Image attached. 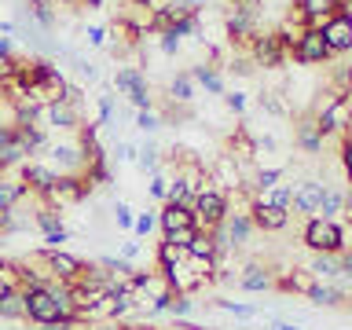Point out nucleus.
<instances>
[{"label":"nucleus","mask_w":352,"mask_h":330,"mask_svg":"<svg viewBox=\"0 0 352 330\" xmlns=\"http://www.w3.org/2000/svg\"><path fill=\"white\" fill-rule=\"evenodd\" d=\"M305 246L316 250V253H341V246H345V242H341V228L334 224V220H323V217L308 220Z\"/></svg>","instance_id":"nucleus-1"},{"label":"nucleus","mask_w":352,"mask_h":330,"mask_svg":"<svg viewBox=\"0 0 352 330\" xmlns=\"http://www.w3.org/2000/svg\"><path fill=\"white\" fill-rule=\"evenodd\" d=\"M191 217H195V228L198 231H209L217 228L220 220H224V195L213 191V187H202V191L195 195V206H191Z\"/></svg>","instance_id":"nucleus-2"},{"label":"nucleus","mask_w":352,"mask_h":330,"mask_svg":"<svg viewBox=\"0 0 352 330\" xmlns=\"http://www.w3.org/2000/svg\"><path fill=\"white\" fill-rule=\"evenodd\" d=\"M114 88L125 92L136 110H151V85H147V77H143L136 66H121V70L114 74Z\"/></svg>","instance_id":"nucleus-3"},{"label":"nucleus","mask_w":352,"mask_h":330,"mask_svg":"<svg viewBox=\"0 0 352 330\" xmlns=\"http://www.w3.org/2000/svg\"><path fill=\"white\" fill-rule=\"evenodd\" d=\"M250 59L257 63V66H283V59H286V48H283V41H279V33L275 30H264V33H257V37L250 41Z\"/></svg>","instance_id":"nucleus-4"},{"label":"nucleus","mask_w":352,"mask_h":330,"mask_svg":"<svg viewBox=\"0 0 352 330\" xmlns=\"http://www.w3.org/2000/svg\"><path fill=\"white\" fill-rule=\"evenodd\" d=\"M316 30L323 33V44H327L330 55H341V52L352 48V19H345V15H330V19L319 22Z\"/></svg>","instance_id":"nucleus-5"},{"label":"nucleus","mask_w":352,"mask_h":330,"mask_svg":"<svg viewBox=\"0 0 352 330\" xmlns=\"http://www.w3.org/2000/svg\"><path fill=\"white\" fill-rule=\"evenodd\" d=\"M81 195H85V180H77V176H55V184L44 191V198H48V209L55 206H74V202H81Z\"/></svg>","instance_id":"nucleus-6"},{"label":"nucleus","mask_w":352,"mask_h":330,"mask_svg":"<svg viewBox=\"0 0 352 330\" xmlns=\"http://www.w3.org/2000/svg\"><path fill=\"white\" fill-rule=\"evenodd\" d=\"M294 59H297V63H305V66L327 63V59H330V52H327V44H323V33H319L316 26H308V30H305L301 44L294 48Z\"/></svg>","instance_id":"nucleus-7"},{"label":"nucleus","mask_w":352,"mask_h":330,"mask_svg":"<svg viewBox=\"0 0 352 330\" xmlns=\"http://www.w3.org/2000/svg\"><path fill=\"white\" fill-rule=\"evenodd\" d=\"M37 118L44 121V125H55V129H77L81 125V110H77L74 103H48L37 110Z\"/></svg>","instance_id":"nucleus-8"},{"label":"nucleus","mask_w":352,"mask_h":330,"mask_svg":"<svg viewBox=\"0 0 352 330\" xmlns=\"http://www.w3.org/2000/svg\"><path fill=\"white\" fill-rule=\"evenodd\" d=\"M316 275V283L319 279H334V275L341 272H352V257H334V253H316V261H312V268H308Z\"/></svg>","instance_id":"nucleus-9"},{"label":"nucleus","mask_w":352,"mask_h":330,"mask_svg":"<svg viewBox=\"0 0 352 330\" xmlns=\"http://www.w3.org/2000/svg\"><path fill=\"white\" fill-rule=\"evenodd\" d=\"M48 264H52V275H55V279H63L66 286L77 283V279H81V272H85V264H81V261L70 257V253H59V250L48 253Z\"/></svg>","instance_id":"nucleus-10"},{"label":"nucleus","mask_w":352,"mask_h":330,"mask_svg":"<svg viewBox=\"0 0 352 330\" xmlns=\"http://www.w3.org/2000/svg\"><path fill=\"white\" fill-rule=\"evenodd\" d=\"M48 158H52V165H55L59 173H77V169L85 165V154H81V147H74V143H55ZM55 169H52V173H55Z\"/></svg>","instance_id":"nucleus-11"},{"label":"nucleus","mask_w":352,"mask_h":330,"mask_svg":"<svg viewBox=\"0 0 352 330\" xmlns=\"http://www.w3.org/2000/svg\"><path fill=\"white\" fill-rule=\"evenodd\" d=\"M323 191H327V187L319 180H305L301 187H297V195H294V209H297V213H316Z\"/></svg>","instance_id":"nucleus-12"},{"label":"nucleus","mask_w":352,"mask_h":330,"mask_svg":"<svg viewBox=\"0 0 352 330\" xmlns=\"http://www.w3.org/2000/svg\"><path fill=\"white\" fill-rule=\"evenodd\" d=\"M253 224L264 228V231H279V228H286V209H275V206L253 202Z\"/></svg>","instance_id":"nucleus-13"},{"label":"nucleus","mask_w":352,"mask_h":330,"mask_svg":"<svg viewBox=\"0 0 352 330\" xmlns=\"http://www.w3.org/2000/svg\"><path fill=\"white\" fill-rule=\"evenodd\" d=\"M22 184L44 195V191H48V187L55 184V173L48 169V165H22Z\"/></svg>","instance_id":"nucleus-14"},{"label":"nucleus","mask_w":352,"mask_h":330,"mask_svg":"<svg viewBox=\"0 0 352 330\" xmlns=\"http://www.w3.org/2000/svg\"><path fill=\"white\" fill-rule=\"evenodd\" d=\"M297 140H301V147H305L308 154L323 151V132H319L316 118H301V125H297Z\"/></svg>","instance_id":"nucleus-15"},{"label":"nucleus","mask_w":352,"mask_h":330,"mask_svg":"<svg viewBox=\"0 0 352 330\" xmlns=\"http://www.w3.org/2000/svg\"><path fill=\"white\" fill-rule=\"evenodd\" d=\"M239 162L231 158V154H224V158L217 162V169H213V180L220 184V187H231V191H239Z\"/></svg>","instance_id":"nucleus-16"},{"label":"nucleus","mask_w":352,"mask_h":330,"mask_svg":"<svg viewBox=\"0 0 352 330\" xmlns=\"http://www.w3.org/2000/svg\"><path fill=\"white\" fill-rule=\"evenodd\" d=\"M187 77H191V81H198V85H206V92H213V96L224 92V81H220V74H217L209 63H198Z\"/></svg>","instance_id":"nucleus-17"},{"label":"nucleus","mask_w":352,"mask_h":330,"mask_svg":"<svg viewBox=\"0 0 352 330\" xmlns=\"http://www.w3.org/2000/svg\"><path fill=\"white\" fill-rule=\"evenodd\" d=\"M162 228H165V235L176 228H195V217H191V209H184V206H169L162 213Z\"/></svg>","instance_id":"nucleus-18"},{"label":"nucleus","mask_w":352,"mask_h":330,"mask_svg":"<svg viewBox=\"0 0 352 330\" xmlns=\"http://www.w3.org/2000/svg\"><path fill=\"white\" fill-rule=\"evenodd\" d=\"M169 96H173V103H191L195 99V81L187 74H176L169 81Z\"/></svg>","instance_id":"nucleus-19"},{"label":"nucleus","mask_w":352,"mask_h":330,"mask_svg":"<svg viewBox=\"0 0 352 330\" xmlns=\"http://www.w3.org/2000/svg\"><path fill=\"white\" fill-rule=\"evenodd\" d=\"M184 253H187V257L213 261V257H217V242H213V235H202V231H198V235H195V242H191V246H187Z\"/></svg>","instance_id":"nucleus-20"},{"label":"nucleus","mask_w":352,"mask_h":330,"mask_svg":"<svg viewBox=\"0 0 352 330\" xmlns=\"http://www.w3.org/2000/svg\"><path fill=\"white\" fill-rule=\"evenodd\" d=\"M22 195H26V184H22V180H8V176H0V206L11 209Z\"/></svg>","instance_id":"nucleus-21"},{"label":"nucleus","mask_w":352,"mask_h":330,"mask_svg":"<svg viewBox=\"0 0 352 330\" xmlns=\"http://www.w3.org/2000/svg\"><path fill=\"white\" fill-rule=\"evenodd\" d=\"M341 206H345V198H341V191H330V187H327L323 198H319V209H316V213L323 217V220H334V217L341 213Z\"/></svg>","instance_id":"nucleus-22"},{"label":"nucleus","mask_w":352,"mask_h":330,"mask_svg":"<svg viewBox=\"0 0 352 330\" xmlns=\"http://www.w3.org/2000/svg\"><path fill=\"white\" fill-rule=\"evenodd\" d=\"M26 316V305H22V294L19 290H8L0 297V319H19Z\"/></svg>","instance_id":"nucleus-23"},{"label":"nucleus","mask_w":352,"mask_h":330,"mask_svg":"<svg viewBox=\"0 0 352 330\" xmlns=\"http://www.w3.org/2000/svg\"><path fill=\"white\" fill-rule=\"evenodd\" d=\"M272 283V275L261 268V264H250L246 275H242V290H264V286Z\"/></svg>","instance_id":"nucleus-24"},{"label":"nucleus","mask_w":352,"mask_h":330,"mask_svg":"<svg viewBox=\"0 0 352 330\" xmlns=\"http://www.w3.org/2000/svg\"><path fill=\"white\" fill-rule=\"evenodd\" d=\"M283 286H286V290H301V294H308V290L316 286V275H312V272H290Z\"/></svg>","instance_id":"nucleus-25"},{"label":"nucleus","mask_w":352,"mask_h":330,"mask_svg":"<svg viewBox=\"0 0 352 330\" xmlns=\"http://www.w3.org/2000/svg\"><path fill=\"white\" fill-rule=\"evenodd\" d=\"M308 297H312L316 305H338V301H341L338 286H323V283H316L312 290H308Z\"/></svg>","instance_id":"nucleus-26"},{"label":"nucleus","mask_w":352,"mask_h":330,"mask_svg":"<svg viewBox=\"0 0 352 330\" xmlns=\"http://www.w3.org/2000/svg\"><path fill=\"white\" fill-rule=\"evenodd\" d=\"M195 235H198V228H176V231H169L165 235V242H173L176 250H187L195 242Z\"/></svg>","instance_id":"nucleus-27"},{"label":"nucleus","mask_w":352,"mask_h":330,"mask_svg":"<svg viewBox=\"0 0 352 330\" xmlns=\"http://www.w3.org/2000/svg\"><path fill=\"white\" fill-rule=\"evenodd\" d=\"M184 257H187V253H184V250H176V246H173V242H162V250H158V261H162V272H165V268H173V264H180Z\"/></svg>","instance_id":"nucleus-28"},{"label":"nucleus","mask_w":352,"mask_h":330,"mask_svg":"<svg viewBox=\"0 0 352 330\" xmlns=\"http://www.w3.org/2000/svg\"><path fill=\"white\" fill-rule=\"evenodd\" d=\"M136 125H140L143 132H158L162 121H158V114H154V110H140V114H136Z\"/></svg>","instance_id":"nucleus-29"},{"label":"nucleus","mask_w":352,"mask_h":330,"mask_svg":"<svg viewBox=\"0 0 352 330\" xmlns=\"http://www.w3.org/2000/svg\"><path fill=\"white\" fill-rule=\"evenodd\" d=\"M279 176H283V169H261L257 173V187H261V191H268V187L279 184Z\"/></svg>","instance_id":"nucleus-30"},{"label":"nucleus","mask_w":352,"mask_h":330,"mask_svg":"<svg viewBox=\"0 0 352 330\" xmlns=\"http://www.w3.org/2000/svg\"><path fill=\"white\" fill-rule=\"evenodd\" d=\"M140 165L151 169V173H158V147H143L140 151Z\"/></svg>","instance_id":"nucleus-31"},{"label":"nucleus","mask_w":352,"mask_h":330,"mask_svg":"<svg viewBox=\"0 0 352 330\" xmlns=\"http://www.w3.org/2000/svg\"><path fill=\"white\" fill-rule=\"evenodd\" d=\"M15 77V55H0V85Z\"/></svg>","instance_id":"nucleus-32"},{"label":"nucleus","mask_w":352,"mask_h":330,"mask_svg":"<svg viewBox=\"0 0 352 330\" xmlns=\"http://www.w3.org/2000/svg\"><path fill=\"white\" fill-rule=\"evenodd\" d=\"M162 52H165V55H176V52H180V37H173V33L165 30V33H162Z\"/></svg>","instance_id":"nucleus-33"},{"label":"nucleus","mask_w":352,"mask_h":330,"mask_svg":"<svg viewBox=\"0 0 352 330\" xmlns=\"http://www.w3.org/2000/svg\"><path fill=\"white\" fill-rule=\"evenodd\" d=\"M165 191H169V180H165L162 173H154V180H151V195H154V198H165Z\"/></svg>","instance_id":"nucleus-34"},{"label":"nucleus","mask_w":352,"mask_h":330,"mask_svg":"<svg viewBox=\"0 0 352 330\" xmlns=\"http://www.w3.org/2000/svg\"><path fill=\"white\" fill-rule=\"evenodd\" d=\"M132 228H136V235H147V231L154 228V217L147 213V217H140V220H132Z\"/></svg>","instance_id":"nucleus-35"},{"label":"nucleus","mask_w":352,"mask_h":330,"mask_svg":"<svg viewBox=\"0 0 352 330\" xmlns=\"http://www.w3.org/2000/svg\"><path fill=\"white\" fill-rule=\"evenodd\" d=\"M132 154H136V147H132V143H118V147H114V158H118V162H129Z\"/></svg>","instance_id":"nucleus-36"},{"label":"nucleus","mask_w":352,"mask_h":330,"mask_svg":"<svg viewBox=\"0 0 352 330\" xmlns=\"http://www.w3.org/2000/svg\"><path fill=\"white\" fill-rule=\"evenodd\" d=\"M118 224L121 228H132V209L125 202H118Z\"/></svg>","instance_id":"nucleus-37"},{"label":"nucleus","mask_w":352,"mask_h":330,"mask_svg":"<svg viewBox=\"0 0 352 330\" xmlns=\"http://www.w3.org/2000/svg\"><path fill=\"white\" fill-rule=\"evenodd\" d=\"M107 41V30L103 26H88V44H103Z\"/></svg>","instance_id":"nucleus-38"},{"label":"nucleus","mask_w":352,"mask_h":330,"mask_svg":"<svg viewBox=\"0 0 352 330\" xmlns=\"http://www.w3.org/2000/svg\"><path fill=\"white\" fill-rule=\"evenodd\" d=\"M224 99H228V107H231V110H242V107H246V96H242V92H228Z\"/></svg>","instance_id":"nucleus-39"},{"label":"nucleus","mask_w":352,"mask_h":330,"mask_svg":"<svg viewBox=\"0 0 352 330\" xmlns=\"http://www.w3.org/2000/svg\"><path fill=\"white\" fill-rule=\"evenodd\" d=\"M41 330H70L74 323H70V319H52V323H37Z\"/></svg>","instance_id":"nucleus-40"},{"label":"nucleus","mask_w":352,"mask_h":330,"mask_svg":"<svg viewBox=\"0 0 352 330\" xmlns=\"http://www.w3.org/2000/svg\"><path fill=\"white\" fill-rule=\"evenodd\" d=\"M11 228H15V217H11V209L0 206V231H11Z\"/></svg>","instance_id":"nucleus-41"},{"label":"nucleus","mask_w":352,"mask_h":330,"mask_svg":"<svg viewBox=\"0 0 352 330\" xmlns=\"http://www.w3.org/2000/svg\"><path fill=\"white\" fill-rule=\"evenodd\" d=\"M77 74H81V77H88V81H92V77H96L99 70H96L92 63H77Z\"/></svg>","instance_id":"nucleus-42"},{"label":"nucleus","mask_w":352,"mask_h":330,"mask_svg":"<svg viewBox=\"0 0 352 330\" xmlns=\"http://www.w3.org/2000/svg\"><path fill=\"white\" fill-rule=\"evenodd\" d=\"M55 0H30V11H52Z\"/></svg>","instance_id":"nucleus-43"},{"label":"nucleus","mask_w":352,"mask_h":330,"mask_svg":"<svg viewBox=\"0 0 352 330\" xmlns=\"http://www.w3.org/2000/svg\"><path fill=\"white\" fill-rule=\"evenodd\" d=\"M136 253H140V242H125V250H121V261L136 257Z\"/></svg>","instance_id":"nucleus-44"},{"label":"nucleus","mask_w":352,"mask_h":330,"mask_svg":"<svg viewBox=\"0 0 352 330\" xmlns=\"http://www.w3.org/2000/svg\"><path fill=\"white\" fill-rule=\"evenodd\" d=\"M48 242H52V246H59V242H66V231L59 228V231H48Z\"/></svg>","instance_id":"nucleus-45"},{"label":"nucleus","mask_w":352,"mask_h":330,"mask_svg":"<svg viewBox=\"0 0 352 330\" xmlns=\"http://www.w3.org/2000/svg\"><path fill=\"white\" fill-rule=\"evenodd\" d=\"M8 290H15V286H11V279H8V275H4V268H0V297H4Z\"/></svg>","instance_id":"nucleus-46"},{"label":"nucleus","mask_w":352,"mask_h":330,"mask_svg":"<svg viewBox=\"0 0 352 330\" xmlns=\"http://www.w3.org/2000/svg\"><path fill=\"white\" fill-rule=\"evenodd\" d=\"M132 8H154V0H129Z\"/></svg>","instance_id":"nucleus-47"},{"label":"nucleus","mask_w":352,"mask_h":330,"mask_svg":"<svg viewBox=\"0 0 352 330\" xmlns=\"http://www.w3.org/2000/svg\"><path fill=\"white\" fill-rule=\"evenodd\" d=\"M8 140H11V129H4V125H0V147H4Z\"/></svg>","instance_id":"nucleus-48"},{"label":"nucleus","mask_w":352,"mask_h":330,"mask_svg":"<svg viewBox=\"0 0 352 330\" xmlns=\"http://www.w3.org/2000/svg\"><path fill=\"white\" fill-rule=\"evenodd\" d=\"M272 330H297V327H286V323H275Z\"/></svg>","instance_id":"nucleus-49"},{"label":"nucleus","mask_w":352,"mask_h":330,"mask_svg":"<svg viewBox=\"0 0 352 330\" xmlns=\"http://www.w3.org/2000/svg\"><path fill=\"white\" fill-rule=\"evenodd\" d=\"M257 4H261V8H264V4H275V0H257Z\"/></svg>","instance_id":"nucleus-50"},{"label":"nucleus","mask_w":352,"mask_h":330,"mask_svg":"<svg viewBox=\"0 0 352 330\" xmlns=\"http://www.w3.org/2000/svg\"><path fill=\"white\" fill-rule=\"evenodd\" d=\"M0 99H4V88H0Z\"/></svg>","instance_id":"nucleus-51"},{"label":"nucleus","mask_w":352,"mask_h":330,"mask_svg":"<svg viewBox=\"0 0 352 330\" xmlns=\"http://www.w3.org/2000/svg\"><path fill=\"white\" fill-rule=\"evenodd\" d=\"M103 330H110V327H103Z\"/></svg>","instance_id":"nucleus-52"}]
</instances>
